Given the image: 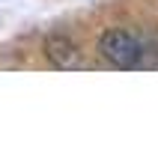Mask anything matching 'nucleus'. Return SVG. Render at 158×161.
<instances>
[{
	"label": "nucleus",
	"instance_id": "obj_1",
	"mask_svg": "<svg viewBox=\"0 0 158 161\" xmlns=\"http://www.w3.org/2000/svg\"><path fill=\"white\" fill-rule=\"evenodd\" d=\"M99 54L117 69H134L143 63V42L125 30H107L99 39Z\"/></svg>",
	"mask_w": 158,
	"mask_h": 161
},
{
	"label": "nucleus",
	"instance_id": "obj_2",
	"mask_svg": "<svg viewBox=\"0 0 158 161\" xmlns=\"http://www.w3.org/2000/svg\"><path fill=\"white\" fill-rule=\"evenodd\" d=\"M45 57L51 60L54 69H81L84 66V57L81 51H78V45L69 39V36H48L45 39Z\"/></svg>",
	"mask_w": 158,
	"mask_h": 161
}]
</instances>
